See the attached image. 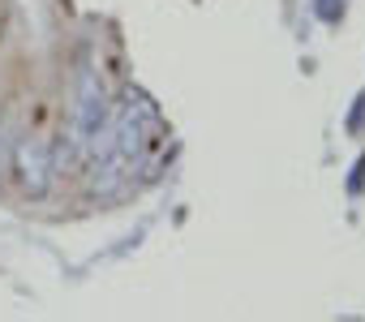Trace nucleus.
Here are the masks:
<instances>
[{
    "instance_id": "1",
    "label": "nucleus",
    "mask_w": 365,
    "mask_h": 322,
    "mask_svg": "<svg viewBox=\"0 0 365 322\" xmlns=\"http://www.w3.org/2000/svg\"><path fill=\"white\" fill-rule=\"evenodd\" d=\"M48 172H52V155L43 142H22L18 146V177H22V189L31 198H43L48 194Z\"/></svg>"
}]
</instances>
